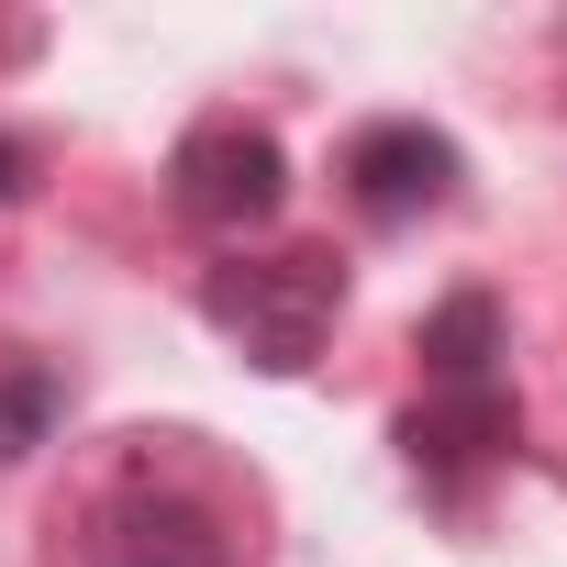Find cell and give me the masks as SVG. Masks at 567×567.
Returning <instances> with one entry per match:
<instances>
[{
	"label": "cell",
	"mask_w": 567,
	"mask_h": 567,
	"mask_svg": "<svg viewBox=\"0 0 567 567\" xmlns=\"http://www.w3.org/2000/svg\"><path fill=\"white\" fill-rule=\"evenodd\" d=\"M334 301H346V278H334L323 256H267V267H245V278H212V312H223L267 368H301Z\"/></svg>",
	"instance_id": "cell-1"
},
{
	"label": "cell",
	"mask_w": 567,
	"mask_h": 567,
	"mask_svg": "<svg viewBox=\"0 0 567 567\" xmlns=\"http://www.w3.org/2000/svg\"><path fill=\"white\" fill-rule=\"evenodd\" d=\"M178 212L212 223V234L267 223V212H278V145H267L256 123H200V134L178 145Z\"/></svg>",
	"instance_id": "cell-2"
},
{
	"label": "cell",
	"mask_w": 567,
	"mask_h": 567,
	"mask_svg": "<svg viewBox=\"0 0 567 567\" xmlns=\"http://www.w3.org/2000/svg\"><path fill=\"white\" fill-rule=\"evenodd\" d=\"M346 178H357V212H368V223H401V212H434V200L456 189V145L423 134V123H379V134L346 156Z\"/></svg>",
	"instance_id": "cell-3"
},
{
	"label": "cell",
	"mask_w": 567,
	"mask_h": 567,
	"mask_svg": "<svg viewBox=\"0 0 567 567\" xmlns=\"http://www.w3.org/2000/svg\"><path fill=\"white\" fill-rule=\"evenodd\" d=\"M112 567H234V556L189 501H134V534L112 545Z\"/></svg>",
	"instance_id": "cell-4"
},
{
	"label": "cell",
	"mask_w": 567,
	"mask_h": 567,
	"mask_svg": "<svg viewBox=\"0 0 567 567\" xmlns=\"http://www.w3.org/2000/svg\"><path fill=\"white\" fill-rule=\"evenodd\" d=\"M45 423H56V379L12 368V379H0V467H12L23 445H45Z\"/></svg>",
	"instance_id": "cell-5"
}]
</instances>
